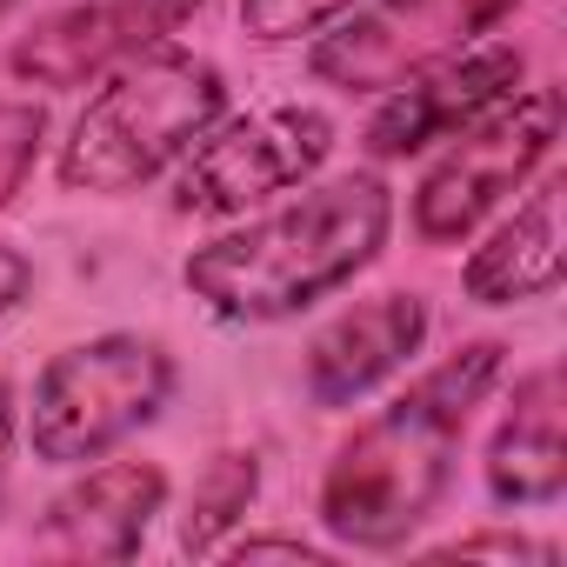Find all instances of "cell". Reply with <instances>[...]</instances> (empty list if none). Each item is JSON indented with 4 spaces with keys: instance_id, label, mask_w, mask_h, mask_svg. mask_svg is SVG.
Segmentation results:
<instances>
[{
    "instance_id": "cell-21",
    "label": "cell",
    "mask_w": 567,
    "mask_h": 567,
    "mask_svg": "<svg viewBox=\"0 0 567 567\" xmlns=\"http://www.w3.org/2000/svg\"><path fill=\"white\" fill-rule=\"evenodd\" d=\"M14 8H21V0H0V14H14Z\"/></svg>"
},
{
    "instance_id": "cell-2",
    "label": "cell",
    "mask_w": 567,
    "mask_h": 567,
    "mask_svg": "<svg viewBox=\"0 0 567 567\" xmlns=\"http://www.w3.org/2000/svg\"><path fill=\"white\" fill-rule=\"evenodd\" d=\"M394 187L361 167L334 181H308L295 200L260 207L240 227L200 240L181 260V288L227 328H274L354 288L388 254Z\"/></svg>"
},
{
    "instance_id": "cell-9",
    "label": "cell",
    "mask_w": 567,
    "mask_h": 567,
    "mask_svg": "<svg viewBox=\"0 0 567 567\" xmlns=\"http://www.w3.org/2000/svg\"><path fill=\"white\" fill-rule=\"evenodd\" d=\"M527 87V54L514 41H474L421 74H408L401 87H388V101L368 121V154L374 161H408L441 147L447 134H461L467 121H481L487 107H501L507 94Z\"/></svg>"
},
{
    "instance_id": "cell-13",
    "label": "cell",
    "mask_w": 567,
    "mask_h": 567,
    "mask_svg": "<svg viewBox=\"0 0 567 567\" xmlns=\"http://www.w3.org/2000/svg\"><path fill=\"white\" fill-rule=\"evenodd\" d=\"M554 288H560V181L547 174L461 260V295L474 308H520V301H547Z\"/></svg>"
},
{
    "instance_id": "cell-7",
    "label": "cell",
    "mask_w": 567,
    "mask_h": 567,
    "mask_svg": "<svg viewBox=\"0 0 567 567\" xmlns=\"http://www.w3.org/2000/svg\"><path fill=\"white\" fill-rule=\"evenodd\" d=\"M527 0H354L308 48V74L341 94H388L408 74L487 41Z\"/></svg>"
},
{
    "instance_id": "cell-6",
    "label": "cell",
    "mask_w": 567,
    "mask_h": 567,
    "mask_svg": "<svg viewBox=\"0 0 567 567\" xmlns=\"http://www.w3.org/2000/svg\"><path fill=\"white\" fill-rule=\"evenodd\" d=\"M334 154V121L308 101H274L254 114H220L174 174V214L194 220H234L280 194L308 187Z\"/></svg>"
},
{
    "instance_id": "cell-18",
    "label": "cell",
    "mask_w": 567,
    "mask_h": 567,
    "mask_svg": "<svg viewBox=\"0 0 567 567\" xmlns=\"http://www.w3.org/2000/svg\"><path fill=\"white\" fill-rule=\"evenodd\" d=\"M214 554L220 560H328V547H315L301 534H240V540H220Z\"/></svg>"
},
{
    "instance_id": "cell-4",
    "label": "cell",
    "mask_w": 567,
    "mask_h": 567,
    "mask_svg": "<svg viewBox=\"0 0 567 567\" xmlns=\"http://www.w3.org/2000/svg\"><path fill=\"white\" fill-rule=\"evenodd\" d=\"M174 394V354L154 334H94L61 348L28 394V447L48 467H87L141 434Z\"/></svg>"
},
{
    "instance_id": "cell-5",
    "label": "cell",
    "mask_w": 567,
    "mask_h": 567,
    "mask_svg": "<svg viewBox=\"0 0 567 567\" xmlns=\"http://www.w3.org/2000/svg\"><path fill=\"white\" fill-rule=\"evenodd\" d=\"M560 141V94L554 87H520L501 107H487L481 121H467L461 134L441 141L434 167L414 187V234L427 247H454L467 240L501 200H514L554 154Z\"/></svg>"
},
{
    "instance_id": "cell-1",
    "label": "cell",
    "mask_w": 567,
    "mask_h": 567,
    "mask_svg": "<svg viewBox=\"0 0 567 567\" xmlns=\"http://www.w3.org/2000/svg\"><path fill=\"white\" fill-rule=\"evenodd\" d=\"M501 368H507V348L494 334L461 341L454 354L421 368L388 408L354 421V434L334 447L321 474V501H315L321 527L361 554L408 547L447 501L461 441L474 427V408L494 394Z\"/></svg>"
},
{
    "instance_id": "cell-19",
    "label": "cell",
    "mask_w": 567,
    "mask_h": 567,
    "mask_svg": "<svg viewBox=\"0 0 567 567\" xmlns=\"http://www.w3.org/2000/svg\"><path fill=\"white\" fill-rule=\"evenodd\" d=\"M28 295H34V260H28L21 247L0 240V328H8V321L28 308Z\"/></svg>"
},
{
    "instance_id": "cell-10",
    "label": "cell",
    "mask_w": 567,
    "mask_h": 567,
    "mask_svg": "<svg viewBox=\"0 0 567 567\" xmlns=\"http://www.w3.org/2000/svg\"><path fill=\"white\" fill-rule=\"evenodd\" d=\"M434 315L414 288H388V295H368L354 308H341L315 341H308V361H301V388L315 408L341 414V408H361L368 394H381L427 341Z\"/></svg>"
},
{
    "instance_id": "cell-8",
    "label": "cell",
    "mask_w": 567,
    "mask_h": 567,
    "mask_svg": "<svg viewBox=\"0 0 567 567\" xmlns=\"http://www.w3.org/2000/svg\"><path fill=\"white\" fill-rule=\"evenodd\" d=\"M200 8L207 0H74V8H54L28 34H14L8 74L48 94L94 87L114 68H127L134 54L174 41Z\"/></svg>"
},
{
    "instance_id": "cell-20",
    "label": "cell",
    "mask_w": 567,
    "mask_h": 567,
    "mask_svg": "<svg viewBox=\"0 0 567 567\" xmlns=\"http://www.w3.org/2000/svg\"><path fill=\"white\" fill-rule=\"evenodd\" d=\"M8 454H14V388L0 374V487H8Z\"/></svg>"
},
{
    "instance_id": "cell-17",
    "label": "cell",
    "mask_w": 567,
    "mask_h": 567,
    "mask_svg": "<svg viewBox=\"0 0 567 567\" xmlns=\"http://www.w3.org/2000/svg\"><path fill=\"white\" fill-rule=\"evenodd\" d=\"M427 560H527V567H554L560 547L540 540V534H520V527H474V534H454V540L427 547Z\"/></svg>"
},
{
    "instance_id": "cell-3",
    "label": "cell",
    "mask_w": 567,
    "mask_h": 567,
    "mask_svg": "<svg viewBox=\"0 0 567 567\" xmlns=\"http://www.w3.org/2000/svg\"><path fill=\"white\" fill-rule=\"evenodd\" d=\"M220 114H227V74L207 54L161 41L127 68H114L107 81H94L87 107L61 141L54 174L68 194H101V200L134 194L167 167H181V154Z\"/></svg>"
},
{
    "instance_id": "cell-14",
    "label": "cell",
    "mask_w": 567,
    "mask_h": 567,
    "mask_svg": "<svg viewBox=\"0 0 567 567\" xmlns=\"http://www.w3.org/2000/svg\"><path fill=\"white\" fill-rule=\"evenodd\" d=\"M260 494V454L254 447H220L200 474H194V494H187V514H181V554H214L254 507Z\"/></svg>"
},
{
    "instance_id": "cell-16",
    "label": "cell",
    "mask_w": 567,
    "mask_h": 567,
    "mask_svg": "<svg viewBox=\"0 0 567 567\" xmlns=\"http://www.w3.org/2000/svg\"><path fill=\"white\" fill-rule=\"evenodd\" d=\"M354 8V0H240V28L247 41H301V34H321L328 21H341Z\"/></svg>"
},
{
    "instance_id": "cell-12",
    "label": "cell",
    "mask_w": 567,
    "mask_h": 567,
    "mask_svg": "<svg viewBox=\"0 0 567 567\" xmlns=\"http://www.w3.org/2000/svg\"><path fill=\"white\" fill-rule=\"evenodd\" d=\"M481 487L494 507H554L560 501L567 447H560V368L554 361H540L514 381V394L487 434Z\"/></svg>"
},
{
    "instance_id": "cell-15",
    "label": "cell",
    "mask_w": 567,
    "mask_h": 567,
    "mask_svg": "<svg viewBox=\"0 0 567 567\" xmlns=\"http://www.w3.org/2000/svg\"><path fill=\"white\" fill-rule=\"evenodd\" d=\"M41 147H48V107L28 101V94H0V214L34 181Z\"/></svg>"
},
{
    "instance_id": "cell-11",
    "label": "cell",
    "mask_w": 567,
    "mask_h": 567,
    "mask_svg": "<svg viewBox=\"0 0 567 567\" xmlns=\"http://www.w3.org/2000/svg\"><path fill=\"white\" fill-rule=\"evenodd\" d=\"M161 514H167V467L101 454L48 501L34 547L61 560H134Z\"/></svg>"
}]
</instances>
